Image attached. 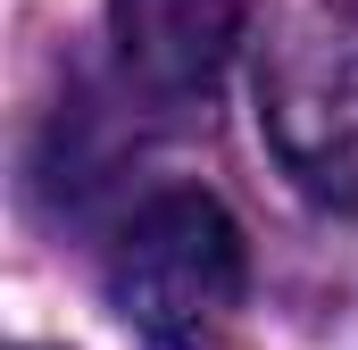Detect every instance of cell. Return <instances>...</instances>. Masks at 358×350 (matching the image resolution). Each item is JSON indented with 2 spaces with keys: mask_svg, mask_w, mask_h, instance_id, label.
Listing matches in <instances>:
<instances>
[{
  "mask_svg": "<svg viewBox=\"0 0 358 350\" xmlns=\"http://www.w3.org/2000/svg\"><path fill=\"white\" fill-rule=\"evenodd\" d=\"M108 34L134 84H150L159 100H208L234 67L242 0H108Z\"/></svg>",
  "mask_w": 358,
  "mask_h": 350,
  "instance_id": "obj_3",
  "label": "cell"
},
{
  "mask_svg": "<svg viewBox=\"0 0 358 350\" xmlns=\"http://www.w3.org/2000/svg\"><path fill=\"white\" fill-rule=\"evenodd\" d=\"M242 225L208 192H159L108 251V309L142 350H208L242 309Z\"/></svg>",
  "mask_w": 358,
  "mask_h": 350,
  "instance_id": "obj_2",
  "label": "cell"
},
{
  "mask_svg": "<svg viewBox=\"0 0 358 350\" xmlns=\"http://www.w3.org/2000/svg\"><path fill=\"white\" fill-rule=\"evenodd\" d=\"M17 350H42V342H17Z\"/></svg>",
  "mask_w": 358,
  "mask_h": 350,
  "instance_id": "obj_4",
  "label": "cell"
},
{
  "mask_svg": "<svg viewBox=\"0 0 358 350\" xmlns=\"http://www.w3.org/2000/svg\"><path fill=\"white\" fill-rule=\"evenodd\" d=\"M259 134L308 200L358 217V0H283L259 42Z\"/></svg>",
  "mask_w": 358,
  "mask_h": 350,
  "instance_id": "obj_1",
  "label": "cell"
}]
</instances>
